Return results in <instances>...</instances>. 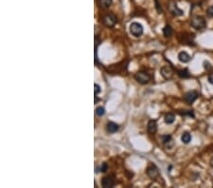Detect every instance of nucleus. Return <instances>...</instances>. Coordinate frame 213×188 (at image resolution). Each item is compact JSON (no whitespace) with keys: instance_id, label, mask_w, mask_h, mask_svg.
I'll list each match as a JSON object with an SVG mask.
<instances>
[{"instance_id":"obj_11","label":"nucleus","mask_w":213,"mask_h":188,"mask_svg":"<svg viewBox=\"0 0 213 188\" xmlns=\"http://www.w3.org/2000/svg\"><path fill=\"white\" fill-rule=\"evenodd\" d=\"M147 130L149 132V134L154 135L156 133L157 131V123L155 120H150L147 125Z\"/></svg>"},{"instance_id":"obj_5","label":"nucleus","mask_w":213,"mask_h":188,"mask_svg":"<svg viewBox=\"0 0 213 188\" xmlns=\"http://www.w3.org/2000/svg\"><path fill=\"white\" fill-rule=\"evenodd\" d=\"M147 175H148V177L150 178V179H152V180H156L158 177H159V169L157 168V166L156 165H155V164H151L148 168H147Z\"/></svg>"},{"instance_id":"obj_14","label":"nucleus","mask_w":213,"mask_h":188,"mask_svg":"<svg viewBox=\"0 0 213 188\" xmlns=\"http://www.w3.org/2000/svg\"><path fill=\"white\" fill-rule=\"evenodd\" d=\"M113 3V0H99V6L101 9H108Z\"/></svg>"},{"instance_id":"obj_8","label":"nucleus","mask_w":213,"mask_h":188,"mask_svg":"<svg viewBox=\"0 0 213 188\" xmlns=\"http://www.w3.org/2000/svg\"><path fill=\"white\" fill-rule=\"evenodd\" d=\"M161 141H162V144H163L167 148H169V149L171 148V147L173 146V144H174L173 140H172V137H171L170 135H169V134L161 136Z\"/></svg>"},{"instance_id":"obj_6","label":"nucleus","mask_w":213,"mask_h":188,"mask_svg":"<svg viewBox=\"0 0 213 188\" xmlns=\"http://www.w3.org/2000/svg\"><path fill=\"white\" fill-rule=\"evenodd\" d=\"M198 98V92L195 90H190L189 92H187L184 96V100L189 104L191 105L192 103H194Z\"/></svg>"},{"instance_id":"obj_24","label":"nucleus","mask_w":213,"mask_h":188,"mask_svg":"<svg viewBox=\"0 0 213 188\" xmlns=\"http://www.w3.org/2000/svg\"><path fill=\"white\" fill-rule=\"evenodd\" d=\"M155 8H156V10H157V13H158L159 14L163 13L162 7L160 6V4L158 3V1H157V0H155Z\"/></svg>"},{"instance_id":"obj_26","label":"nucleus","mask_w":213,"mask_h":188,"mask_svg":"<svg viewBox=\"0 0 213 188\" xmlns=\"http://www.w3.org/2000/svg\"><path fill=\"white\" fill-rule=\"evenodd\" d=\"M207 81H208L209 84L213 85V72H211V73L208 74V76H207Z\"/></svg>"},{"instance_id":"obj_13","label":"nucleus","mask_w":213,"mask_h":188,"mask_svg":"<svg viewBox=\"0 0 213 188\" xmlns=\"http://www.w3.org/2000/svg\"><path fill=\"white\" fill-rule=\"evenodd\" d=\"M190 59H191L190 55L186 51H181L178 54V60L181 63H189L190 61Z\"/></svg>"},{"instance_id":"obj_16","label":"nucleus","mask_w":213,"mask_h":188,"mask_svg":"<svg viewBox=\"0 0 213 188\" xmlns=\"http://www.w3.org/2000/svg\"><path fill=\"white\" fill-rule=\"evenodd\" d=\"M181 141H182V143H183V144H190V141H191V135H190V132H188V131L184 132V133L182 134Z\"/></svg>"},{"instance_id":"obj_15","label":"nucleus","mask_w":213,"mask_h":188,"mask_svg":"<svg viewBox=\"0 0 213 188\" xmlns=\"http://www.w3.org/2000/svg\"><path fill=\"white\" fill-rule=\"evenodd\" d=\"M173 34V29L170 25H166L163 29V34L165 37H170Z\"/></svg>"},{"instance_id":"obj_20","label":"nucleus","mask_w":213,"mask_h":188,"mask_svg":"<svg viewBox=\"0 0 213 188\" xmlns=\"http://www.w3.org/2000/svg\"><path fill=\"white\" fill-rule=\"evenodd\" d=\"M107 170H108V164H106V163H103L99 167V172H101V173H105Z\"/></svg>"},{"instance_id":"obj_21","label":"nucleus","mask_w":213,"mask_h":188,"mask_svg":"<svg viewBox=\"0 0 213 188\" xmlns=\"http://www.w3.org/2000/svg\"><path fill=\"white\" fill-rule=\"evenodd\" d=\"M182 116H190V117H192L194 118V114L191 110H184V112H179Z\"/></svg>"},{"instance_id":"obj_7","label":"nucleus","mask_w":213,"mask_h":188,"mask_svg":"<svg viewBox=\"0 0 213 188\" xmlns=\"http://www.w3.org/2000/svg\"><path fill=\"white\" fill-rule=\"evenodd\" d=\"M168 8L170 10V13L172 15H174V16H182L184 14V12L181 9H179L178 7H177V4L175 2H170L169 4Z\"/></svg>"},{"instance_id":"obj_17","label":"nucleus","mask_w":213,"mask_h":188,"mask_svg":"<svg viewBox=\"0 0 213 188\" xmlns=\"http://www.w3.org/2000/svg\"><path fill=\"white\" fill-rule=\"evenodd\" d=\"M164 121H165V123H166L167 124H171V123H173L174 121H175V116H174V114H173V113H168V114H166V116H165V118H164Z\"/></svg>"},{"instance_id":"obj_18","label":"nucleus","mask_w":213,"mask_h":188,"mask_svg":"<svg viewBox=\"0 0 213 188\" xmlns=\"http://www.w3.org/2000/svg\"><path fill=\"white\" fill-rule=\"evenodd\" d=\"M177 74H178V76L180 78H183V79H187V78H190V71L187 69L178 70V73H177Z\"/></svg>"},{"instance_id":"obj_12","label":"nucleus","mask_w":213,"mask_h":188,"mask_svg":"<svg viewBox=\"0 0 213 188\" xmlns=\"http://www.w3.org/2000/svg\"><path fill=\"white\" fill-rule=\"evenodd\" d=\"M119 124L114 123V122H109L107 123V125H106V130H107V132L110 133V134L116 133L119 130Z\"/></svg>"},{"instance_id":"obj_19","label":"nucleus","mask_w":213,"mask_h":188,"mask_svg":"<svg viewBox=\"0 0 213 188\" xmlns=\"http://www.w3.org/2000/svg\"><path fill=\"white\" fill-rule=\"evenodd\" d=\"M104 113H105V109H104V107H98L96 108V114H97L99 117L103 116V115H104Z\"/></svg>"},{"instance_id":"obj_25","label":"nucleus","mask_w":213,"mask_h":188,"mask_svg":"<svg viewBox=\"0 0 213 188\" xmlns=\"http://www.w3.org/2000/svg\"><path fill=\"white\" fill-rule=\"evenodd\" d=\"M204 68H205L206 70H211V69H212L211 65L209 64L208 62H206V61H205V62H204Z\"/></svg>"},{"instance_id":"obj_2","label":"nucleus","mask_w":213,"mask_h":188,"mask_svg":"<svg viewBox=\"0 0 213 188\" xmlns=\"http://www.w3.org/2000/svg\"><path fill=\"white\" fill-rule=\"evenodd\" d=\"M130 33L134 37H140L143 34V27L137 22H133L130 25Z\"/></svg>"},{"instance_id":"obj_4","label":"nucleus","mask_w":213,"mask_h":188,"mask_svg":"<svg viewBox=\"0 0 213 188\" xmlns=\"http://www.w3.org/2000/svg\"><path fill=\"white\" fill-rule=\"evenodd\" d=\"M117 17L112 14V13H109V14H106L105 16H103L102 18V23L105 27H108V28H113L116 24H117Z\"/></svg>"},{"instance_id":"obj_23","label":"nucleus","mask_w":213,"mask_h":188,"mask_svg":"<svg viewBox=\"0 0 213 188\" xmlns=\"http://www.w3.org/2000/svg\"><path fill=\"white\" fill-rule=\"evenodd\" d=\"M206 14H207V16L210 17V18L213 17V6L209 7V8L206 10Z\"/></svg>"},{"instance_id":"obj_1","label":"nucleus","mask_w":213,"mask_h":188,"mask_svg":"<svg viewBox=\"0 0 213 188\" xmlns=\"http://www.w3.org/2000/svg\"><path fill=\"white\" fill-rule=\"evenodd\" d=\"M191 26L192 28H194L197 30H202L206 27V22L205 19L203 16L200 15H196L191 19Z\"/></svg>"},{"instance_id":"obj_10","label":"nucleus","mask_w":213,"mask_h":188,"mask_svg":"<svg viewBox=\"0 0 213 188\" xmlns=\"http://www.w3.org/2000/svg\"><path fill=\"white\" fill-rule=\"evenodd\" d=\"M160 73L165 79H170L173 75V71H172L171 68H170L168 66H164L163 68H161Z\"/></svg>"},{"instance_id":"obj_22","label":"nucleus","mask_w":213,"mask_h":188,"mask_svg":"<svg viewBox=\"0 0 213 188\" xmlns=\"http://www.w3.org/2000/svg\"><path fill=\"white\" fill-rule=\"evenodd\" d=\"M100 91H101L100 86H99L98 84H95V85H94V92H95V95H97V94L100 93Z\"/></svg>"},{"instance_id":"obj_9","label":"nucleus","mask_w":213,"mask_h":188,"mask_svg":"<svg viewBox=\"0 0 213 188\" xmlns=\"http://www.w3.org/2000/svg\"><path fill=\"white\" fill-rule=\"evenodd\" d=\"M101 185L104 188H112L115 185V180L112 177L107 176V177H104L101 180Z\"/></svg>"},{"instance_id":"obj_3","label":"nucleus","mask_w":213,"mask_h":188,"mask_svg":"<svg viewBox=\"0 0 213 188\" xmlns=\"http://www.w3.org/2000/svg\"><path fill=\"white\" fill-rule=\"evenodd\" d=\"M134 79L137 83H139L141 85H145V84H148L151 81L152 77L149 73H147L145 71H139V72L135 73Z\"/></svg>"},{"instance_id":"obj_27","label":"nucleus","mask_w":213,"mask_h":188,"mask_svg":"<svg viewBox=\"0 0 213 188\" xmlns=\"http://www.w3.org/2000/svg\"><path fill=\"white\" fill-rule=\"evenodd\" d=\"M209 164H210V166L213 168V157H212V158L210 159V161H209Z\"/></svg>"}]
</instances>
